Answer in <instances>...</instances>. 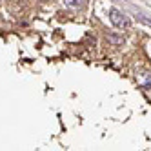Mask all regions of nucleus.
I'll list each match as a JSON object with an SVG mask.
<instances>
[{"label":"nucleus","mask_w":151,"mask_h":151,"mask_svg":"<svg viewBox=\"0 0 151 151\" xmlns=\"http://www.w3.org/2000/svg\"><path fill=\"white\" fill-rule=\"evenodd\" d=\"M106 40L109 42V44H113V46H124V38H122V37H116V35H113V33L106 35Z\"/></svg>","instance_id":"nucleus-2"},{"label":"nucleus","mask_w":151,"mask_h":151,"mask_svg":"<svg viewBox=\"0 0 151 151\" xmlns=\"http://www.w3.org/2000/svg\"><path fill=\"white\" fill-rule=\"evenodd\" d=\"M64 2H66L69 7H78L82 4V0H64Z\"/></svg>","instance_id":"nucleus-3"},{"label":"nucleus","mask_w":151,"mask_h":151,"mask_svg":"<svg viewBox=\"0 0 151 151\" xmlns=\"http://www.w3.org/2000/svg\"><path fill=\"white\" fill-rule=\"evenodd\" d=\"M142 86H144V88H151V75L147 73V78L142 82Z\"/></svg>","instance_id":"nucleus-4"},{"label":"nucleus","mask_w":151,"mask_h":151,"mask_svg":"<svg viewBox=\"0 0 151 151\" xmlns=\"http://www.w3.org/2000/svg\"><path fill=\"white\" fill-rule=\"evenodd\" d=\"M109 20H111V24L115 27H118V29H127L129 26H131V20H129L120 9H115V7L109 11Z\"/></svg>","instance_id":"nucleus-1"}]
</instances>
